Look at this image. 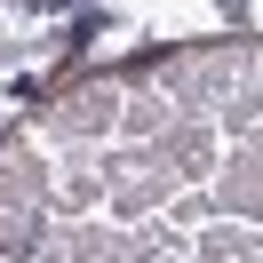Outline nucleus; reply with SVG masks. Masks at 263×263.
<instances>
[{
  "instance_id": "1",
  "label": "nucleus",
  "mask_w": 263,
  "mask_h": 263,
  "mask_svg": "<svg viewBox=\"0 0 263 263\" xmlns=\"http://www.w3.org/2000/svg\"><path fill=\"white\" fill-rule=\"evenodd\" d=\"M0 263H263V48H192L56 96L0 144Z\"/></svg>"
}]
</instances>
